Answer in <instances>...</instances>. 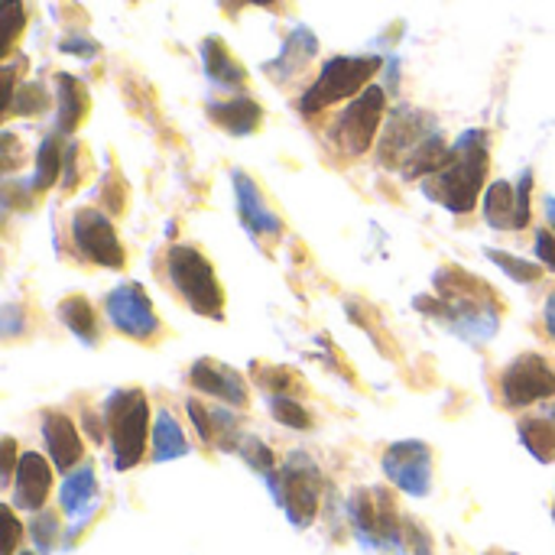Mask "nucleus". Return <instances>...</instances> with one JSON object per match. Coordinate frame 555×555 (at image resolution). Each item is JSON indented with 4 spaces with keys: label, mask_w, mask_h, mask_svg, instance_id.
<instances>
[{
    "label": "nucleus",
    "mask_w": 555,
    "mask_h": 555,
    "mask_svg": "<svg viewBox=\"0 0 555 555\" xmlns=\"http://www.w3.org/2000/svg\"><path fill=\"white\" fill-rule=\"evenodd\" d=\"M485 257H488L494 267H501V270H504L511 280H517V283H537V280L543 276V270H546V267H537V263H530V260H524V257H517V254L494 250V247H488Z\"/></svg>",
    "instance_id": "28"
},
{
    "label": "nucleus",
    "mask_w": 555,
    "mask_h": 555,
    "mask_svg": "<svg viewBox=\"0 0 555 555\" xmlns=\"http://www.w3.org/2000/svg\"><path fill=\"white\" fill-rule=\"evenodd\" d=\"M520 442L527 446V452L543 462L553 465L555 462V420H520Z\"/></svg>",
    "instance_id": "26"
},
{
    "label": "nucleus",
    "mask_w": 555,
    "mask_h": 555,
    "mask_svg": "<svg viewBox=\"0 0 555 555\" xmlns=\"http://www.w3.org/2000/svg\"><path fill=\"white\" fill-rule=\"evenodd\" d=\"M384 111H387V94L384 88L371 85L364 88L361 94L351 98V104L338 114L335 127H332V137L335 143L348 153V156H364L374 140H377V130L384 124Z\"/></svg>",
    "instance_id": "8"
},
{
    "label": "nucleus",
    "mask_w": 555,
    "mask_h": 555,
    "mask_svg": "<svg viewBox=\"0 0 555 555\" xmlns=\"http://www.w3.org/2000/svg\"><path fill=\"white\" fill-rule=\"evenodd\" d=\"M384 475L410 498H426L433 491V452L426 442L406 439L384 452Z\"/></svg>",
    "instance_id": "13"
},
{
    "label": "nucleus",
    "mask_w": 555,
    "mask_h": 555,
    "mask_svg": "<svg viewBox=\"0 0 555 555\" xmlns=\"http://www.w3.org/2000/svg\"><path fill=\"white\" fill-rule=\"evenodd\" d=\"M198 52H202V65H205L208 81H215L218 88H228V91H241V88H244L247 72H244V65L228 52V46H224L218 36L202 39Z\"/></svg>",
    "instance_id": "21"
},
{
    "label": "nucleus",
    "mask_w": 555,
    "mask_h": 555,
    "mask_svg": "<svg viewBox=\"0 0 555 555\" xmlns=\"http://www.w3.org/2000/svg\"><path fill=\"white\" fill-rule=\"evenodd\" d=\"M537 257H540V263H543L546 270H553L555 273V231L553 228H543V231H537Z\"/></svg>",
    "instance_id": "38"
},
{
    "label": "nucleus",
    "mask_w": 555,
    "mask_h": 555,
    "mask_svg": "<svg viewBox=\"0 0 555 555\" xmlns=\"http://www.w3.org/2000/svg\"><path fill=\"white\" fill-rule=\"evenodd\" d=\"M488 555H514V553H488Z\"/></svg>",
    "instance_id": "45"
},
{
    "label": "nucleus",
    "mask_w": 555,
    "mask_h": 555,
    "mask_svg": "<svg viewBox=\"0 0 555 555\" xmlns=\"http://www.w3.org/2000/svg\"><path fill=\"white\" fill-rule=\"evenodd\" d=\"M380 72V59L377 55H335L322 65L319 78L312 81V88L302 94L299 101V111L306 117L345 101V98H354L364 91V85Z\"/></svg>",
    "instance_id": "5"
},
{
    "label": "nucleus",
    "mask_w": 555,
    "mask_h": 555,
    "mask_svg": "<svg viewBox=\"0 0 555 555\" xmlns=\"http://www.w3.org/2000/svg\"><path fill=\"white\" fill-rule=\"evenodd\" d=\"M3 20H7V29H3V52L20 39L23 26H26V7L20 0H7L3 3Z\"/></svg>",
    "instance_id": "34"
},
{
    "label": "nucleus",
    "mask_w": 555,
    "mask_h": 555,
    "mask_svg": "<svg viewBox=\"0 0 555 555\" xmlns=\"http://www.w3.org/2000/svg\"><path fill=\"white\" fill-rule=\"evenodd\" d=\"M270 413L276 416V423H283L289 429H299V433L312 426L309 410L293 393H270Z\"/></svg>",
    "instance_id": "29"
},
{
    "label": "nucleus",
    "mask_w": 555,
    "mask_h": 555,
    "mask_svg": "<svg viewBox=\"0 0 555 555\" xmlns=\"http://www.w3.org/2000/svg\"><path fill=\"white\" fill-rule=\"evenodd\" d=\"M485 221L498 231H520L517 228V185L494 179L485 192Z\"/></svg>",
    "instance_id": "23"
},
{
    "label": "nucleus",
    "mask_w": 555,
    "mask_h": 555,
    "mask_svg": "<svg viewBox=\"0 0 555 555\" xmlns=\"http://www.w3.org/2000/svg\"><path fill=\"white\" fill-rule=\"evenodd\" d=\"M546 218H550V228L555 231V198H553V195L546 198Z\"/></svg>",
    "instance_id": "42"
},
{
    "label": "nucleus",
    "mask_w": 555,
    "mask_h": 555,
    "mask_svg": "<svg viewBox=\"0 0 555 555\" xmlns=\"http://www.w3.org/2000/svg\"><path fill=\"white\" fill-rule=\"evenodd\" d=\"M189 380L205 397H215V400H221L228 406H237V410L247 406V384H244V377L234 367L221 364V361H211V358L195 361L192 371H189Z\"/></svg>",
    "instance_id": "15"
},
{
    "label": "nucleus",
    "mask_w": 555,
    "mask_h": 555,
    "mask_svg": "<svg viewBox=\"0 0 555 555\" xmlns=\"http://www.w3.org/2000/svg\"><path fill=\"white\" fill-rule=\"evenodd\" d=\"M501 393L507 406H530L555 397V371L540 354H520L501 377Z\"/></svg>",
    "instance_id": "12"
},
{
    "label": "nucleus",
    "mask_w": 555,
    "mask_h": 555,
    "mask_svg": "<svg viewBox=\"0 0 555 555\" xmlns=\"http://www.w3.org/2000/svg\"><path fill=\"white\" fill-rule=\"evenodd\" d=\"M416 555H433L429 550H416Z\"/></svg>",
    "instance_id": "44"
},
{
    "label": "nucleus",
    "mask_w": 555,
    "mask_h": 555,
    "mask_svg": "<svg viewBox=\"0 0 555 555\" xmlns=\"http://www.w3.org/2000/svg\"><path fill=\"white\" fill-rule=\"evenodd\" d=\"M65 169V153L59 150V140L55 137H46L39 143V153H36V172L29 179V189L33 192H46L59 182V172Z\"/></svg>",
    "instance_id": "27"
},
{
    "label": "nucleus",
    "mask_w": 555,
    "mask_h": 555,
    "mask_svg": "<svg viewBox=\"0 0 555 555\" xmlns=\"http://www.w3.org/2000/svg\"><path fill=\"white\" fill-rule=\"evenodd\" d=\"M46 107H49V91L39 81H29V85L20 88V94H13L7 114L10 111H16V114H42Z\"/></svg>",
    "instance_id": "32"
},
{
    "label": "nucleus",
    "mask_w": 555,
    "mask_h": 555,
    "mask_svg": "<svg viewBox=\"0 0 555 555\" xmlns=\"http://www.w3.org/2000/svg\"><path fill=\"white\" fill-rule=\"evenodd\" d=\"M62 52L68 55H81V59H94L98 55V42L94 39H85V36H72V39H62L59 46Z\"/></svg>",
    "instance_id": "39"
},
{
    "label": "nucleus",
    "mask_w": 555,
    "mask_h": 555,
    "mask_svg": "<svg viewBox=\"0 0 555 555\" xmlns=\"http://www.w3.org/2000/svg\"><path fill=\"white\" fill-rule=\"evenodd\" d=\"M351 527L358 543L371 553L400 555L406 546V527L397 520V507L387 491H358L351 501Z\"/></svg>",
    "instance_id": "7"
},
{
    "label": "nucleus",
    "mask_w": 555,
    "mask_h": 555,
    "mask_svg": "<svg viewBox=\"0 0 555 555\" xmlns=\"http://www.w3.org/2000/svg\"><path fill=\"white\" fill-rule=\"evenodd\" d=\"M319 52V39H315V33L309 29V26H296L289 36H286V42H283V49H280V55L273 59V62H267L263 68L273 75V78H293V75H299L309 62H312V55Z\"/></svg>",
    "instance_id": "20"
},
{
    "label": "nucleus",
    "mask_w": 555,
    "mask_h": 555,
    "mask_svg": "<svg viewBox=\"0 0 555 555\" xmlns=\"http://www.w3.org/2000/svg\"><path fill=\"white\" fill-rule=\"evenodd\" d=\"M257 384H263V390L270 393H289L296 387V377L283 367H257Z\"/></svg>",
    "instance_id": "35"
},
{
    "label": "nucleus",
    "mask_w": 555,
    "mask_h": 555,
    "mask_svg": "<svg viewBox=\"0 0 555 555\" xmlns=\"http://www.w3.org/2000/svg\"><path fill=\"white\" fill-rule=\"evenodd\" d=\"M59 504L72 517V533L68 537H75L91 520V514L98 511V478H94V468L81 465L78 472H72L65 478L62 491H59Z\"/></svg>",
    "instance_id": "17"
},
{
    "label": "nucleus",
    "mask_w": 555,
    "mask_h": 555,
    "mask_svg": "<svg viewBox=\"0 0 555 555\" xmlns=\"http://www.w3.org/2000/svg\"><path fill=\"white\" fill-rule=\"evenodd\" d=\"M104 426L117 472L140 465L150 439V406L140 390H114L104 400Z\"/></svg>",
    "instance_id": "4"
},
{
    "label": "nucleus",
    "mask_w": 555,
    "mask_h": 555,
    "mask_svg": "<svg viewBox=\"0 0 555 555\" xmlns=\"http://www.w3.org/2000/svg\"><path fill=\"white\" fill-rule=\"evenodd\" d=\"M533 218V169H524L517 179V228L524 231Z\"/></svg>",
    "instance_id": "33"
},
{
    "label": "nucleus",
    "mask_w": 555,
    "mask_h": 555,
    "mask_svg": "<svg viewBox=\"0 0 555 555\" xmlns=\"http://www.w3.org/2000/svg\"><path fill=\"white\" fill-rule=\"evenodd\" d=\"M72 241H75V250L91 260L94 267H104V270H120L127 254L117 241V231L114 224L104 218V211H94V208H85V211H75L72 218Z\"/></svg>",
    "instance_id": "11"
},
{
    "label": "nucleus",
    "mask_w": 555,
    "mask_h": 555,
    "mask_svg": "<svg viewBox=\"0 0 555 555\" xmlns=\"http://www.w3.org/2000/svg\"><path fill=\"white\" fill-rule=\"evenodd\" d=\"M488 163L491 153L485 130H468L459 137L455 146H449L446 163L429 179H423V192L452 215H465L481 198V189L488 182Z\"/></svg>",
    "instance_id": "2"
},
{
    "label": "nucleus",
    "mask_w": 555,
    "mask_h": 555,
    "mask_svg": "<svg viewBox=\"0 0 555 555\" xmlns=\"http://www.w3.org/2000/svg\"><path fill=\"white\" fill-rule=\"evenodd\" d=\"M104 315L120 335H127L133 341H153L159 335L156 309L140 283H124V286L111 289L104 299Z\"/></svg>",
    "instance_id": "9"
},
{
    "label": "nucleus",
    "mask_w": 555,
    "mask_h": 555,
    "mask_svg": "<svg viewBox=\"0 0 555 555\" xmlns=\"http://www.w3.org/2000/svg\"><path fill=\"white\" fill-rule=\"evenodd\" d=\"M29 537H33L36 553L52 555V550H55V540H59V520H55V514H49V511H36V520L29 524Z\"/></svg>",
    "instance_id": "31"
},
{
    "label": "nucleus",
    "mask_w": 555,
    "mask_h": 555,
    "mask_svg": "<svg viewBox=\"0 0 555 555\" xmlns=\"http://www.w3.org/2000/svg\"><path fill=\"white\" fill-rule=\"evenodd\" d=\"M543 322H546V332H550V338L555 341V293L546 299V309H543Z\"/></svg>",
    "instance_id": "41"
},
{
    "label": "nucleus",
    "mask_w": 555,
    "mask_h": 555,
    "mask_svg": "<svg viewBox=\"0 0 555 555\" xmlns=\"http://www.w3.org/2000/svg\"><path fill=\"white\" fill-rule=\"evenodd\" d=\"M208 117L231 137H250L263 120V107L247 94H234L228 101H208Z\"/></svg>",
    "instance_id": "19"
},
{
    "label": "nucleus",
    "mask_w": 555,
    "mask_h": 555,
    "mask_svg": "<svg viewBox=\"0 0 555 555\" xmlns=\"http://www.w3.org/2000/svg\"><path fill=\"white\" fill-rule=\"evenodd\" d=\"M231 185H234V202H237V215H241V224L254 234V237H280L283 234V221L280 215L267 205V198L260 195L257 182L234 169L231 172Z\"/></svg>",
    "instance_id": "14"
},
{
    "label": "nucleus",
    "mask_w": 555,
    "mask_h": 555,
    "mask_svg": "<svg viewBox=\"0 0 555 555\" xmlns=\"http://www.w3.org/2000/svg\"><path fill=\"white\" fill-rule=\"evenodd\" d=\"M16 465H20V459H16V442H13V439H3V468H0V481H3V485L16 475Z\"/></svg>",
    "instance_id": "40"
},
{
    "label": "nucleus",
    "mask_w": 555,
    "mask_h": 555,
    "mask_svg": "<svg viewBox=\"0 0 555 555\" xmlns=\"http://www.w3.org/2000/svg\"><path fill=\"white\" fill-rule=\"evenodd\" d=\"M20 555H36V553H26V550H23V553H20Z\"/></svg>",
    "instance_id": "46"
},
{
    "label": "nucleus",
    "mask_w": 555,
    "mask_h": 555,
    "mask_svg": "<svg viewBox=\"0 0 555 555\" xmlns=\"http://www.w3.org/2000/svg\"><path fill=\"white\" fill-rule=\"evenodd\" d=\"M263 481L296 530H302L315 520L319 501H322V475H319V465L312 459L289 455L286 465L280 472L267 475Z\"/></svg>",
    "instance_id": "6"
},
{
    "label": "nucleus",
    "mask_w": 555,
    "mask_h": 555,
    "mask_svg": "<svg viewBox=\"0 0 555 555\" xmlns=\"http://www.w3.org/2000/svg\"><path fill=\"white\" fill-rule=\"evenodd\" d=\"M55 130L62 137L75 133L85 111H88V94H85V85L72 75H55Z\"/></svg>",
    "instance_id": "22"
},
{
    "label": "nucleus",
    "mask_w": 555,
    "mask_h": 555,
    "mask_svg": "<svg viewBox=\"0 0 555 555\" xmlns=\"http://www.w3.org/2000/svg\"><path fill=\"white\" fill-rule=\"evenodd\" d=\"M185 410H189V416H192V426H195L198 439H202L205 446H211V410H205L198 400H189Z\"/></svg>",
    "instance_id": "36"
},
{
    "label": "nucleus",
    "mask_w": 555,
    "mask_h": 555,
    "mask_svg": "<svg viewBox=\"0 0 555 555\" xmlns=\"http://www.w3.org/2000/svg\"><path fill=\"white\" fill-rule=\"evenodd\" d=\"M439 133L436 120L416 107H397L390 111L384 140H380V163L384 166H403L416 156V150Z\"/></svg>",
    "instance_id": "10"
},
{
    "label": "nucleus",
    "mask_w": 555,
    "mask_h": 555,
    "mask_svg": "<svg viewBox=\"0 0 555 555\" xmlns=\"http://www.w3.org/2000/svg\"><path fill=\"white\" fill-rule=\"evenodd\" d=\"M59 319H62V325H65L85 348H91V345L98 341V315H94V309H91V302H88L85 296H68V299H62V302H59Z\"/></svg>",
    "instance_id": "25"
},
{
    "label": "nucleus",
    "mask_w": 555,
    "mask_h": 555,
    "mask_svg": "<svg viewBox=\"0 0 555 555\" xmlns=\"http://www.w3.org/2000/svg\"><path fill=\"white\" fill-rule=\"evenodd\" d=\"M189 452H192L189 439H185L182 426L176 423V416L169 410H159L156 423H153V462H176Z\"/></svg>",
    "instance_id": "24"
},
{
    "label": "nucleus",
    "mask_w": 555,
    "mask_h": 555,
    "mask_svg": "<svg viewBox=\"0 0 555 555\" xmlns=\"http://www.w3.org/2000/svg\"><path fill=\"white\" fill-rule=\"evenodd\" d=\"M250 3H257V7H273L276 0H250Z\"/></svg>",
    "instance_id": "43"
},
{
    "label": "nucleus",
    "mask_w": 555,
    "mask_h": 555,
    "mask_svg": "<svg viewBox=\"0 0 555 555\" xmlns=\"http://www.w3.org/2000/svg\"><path fill=\"white\" fill-rule=\"evenodd\" d=\"M553 520H555V507H553Z\"/></svg>",
    "instance_id": "47"
},
{
    "label": "nucleus",
    "mask_w": 555,
    "mask_h": 555,
    "mask_svg": "<svg viewBox=\"0 0 555 555\" xmlns=\"http://www.w3.org/2000/svg\"><path fill=\"white\" fill-rule=\"evenodd\" d=\"M3 530H7V537H3L0 553L13 555L16 553V546H20V537H23V527H20V520H16V514H13V507H3Z\"/></svg>",
    "instance_id": "37"
},
{
    "label": "nucleus",
    "mask_w": 555,
    "mask_h": 555,
    "mask_svg": "<svg viewBox=\"0 0 555 555\" xmlns=\"http://www.w3.org/2000/svg\"><path fill=\"white\" fill-rule=\"evenodd\" d=\"M237 455L257 472V475H273L276 472V459H273V452L260 442V439H254V436H241V442H237Z\"/></svg>",
    "instance_id": "30"
},
{
    "label": "nucleus",
    "mask_w": 555,
    "mask_h": 555,
    "mask_svg": "<svg viewBox=\"0 0 555 555\" xmlns=\"http://www.w3.org/2000/svg\"><path fill=\"white\" fill-rule=\"evenodd\" d=\"M49 488H52V468L42 455L36 452H23L16 475H13V507L20 511H42L49 501Z\"/></svg>",
    "instance_id": "16"
},
{
    "label": "nucleus",
    "mask_w": 555,
    "mask_h": 555,
    "mask_svg": "<svg viewBox=\"0 0 555 555\" xmlns=\"http://www.w3.org/2000/svg\"><path fill=\"white\" fill-rule=\"evenodd\" d=\"M42 442L55 472H72L81 462V436L65 413L42 416Z\"/></svg>",
    "instance_id": "18"
},
{
    "label": "nucleus",
    "mask_w": 555,
    "mask_h": 555,
    "mask_svg": "<svg viewBox=\"0 0 555 555\" xmlns=\"http://www.w3.org/2000/svg\"><path fill=\"white\" fill-rule=\"evenodd\" d=\"M436 289H439L436 293L439 306H433V299H420L416 306L423 312H433L439 322H446L459 338H465L472 345H485L488 338L498 335L501 312L494 306V293L481 280H475L455 267H446L436 273Z\"/></svg>",
    "instance_id": "1"
},
{
    "label": "nucleus",
    "mask_w": 555,
    "mask_h": 555,
    "mask_svg": "<svg viewBox=\"0 0 555 555\" xmlns=\"http://www.w3.org/2000/svg\"><path fill=\"white\" fill-rule=\"evenodd\" d=\"M166 276L195 315H205L215 322L224 319V293H221L211 260L202 250L189 244H172L166 254Z\"/></svg>",
    "instance_id": "3"
}]
</instances>
